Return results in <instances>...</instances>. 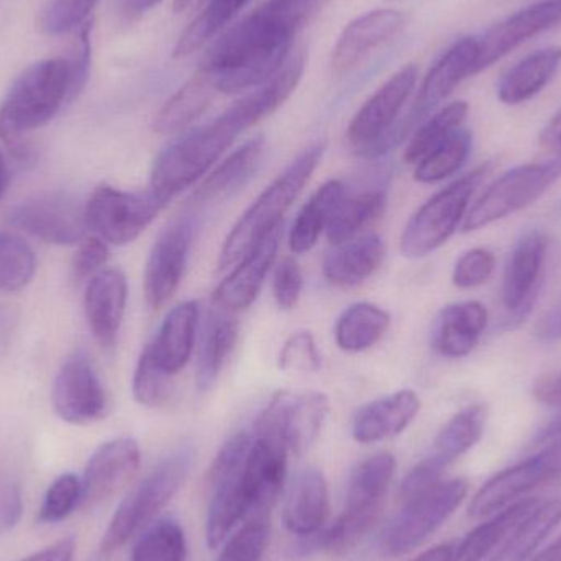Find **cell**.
Wrapping results in <instances>:
<instances>
[{
    "mask_svg": "<svg viewBox=\"0 0 561 561\" xmlns=\"http://www.w3.org/2000/svg\"><path fill=\"white\" fill-rule=\"evenodd\" d=\"M330 0H268L210 46L199 68L217 91L236 94L266 84L289 59L294 36L309 26Z\"/></svg>",
    "mask_w": 561,
    "mask_h": 561,
    "instance_id": "cell-1",
    "label": "cell"
},
{
    "mask_svg": "<svg viewBox=\"0 0 561 561\" xmlns=\"http://www.w3.org/2000/svg\"><path fill=\"white\" fill-rule=\"evenodd\" d=\"M302 62L289 61L259 91L245 95L220 117L164 148L150 174V193L161 206L210 173L237 138L270 117L293 95L302 79Z\"/></svg>",
    "mask_w": 561,
    "mask_h": 561,
    "instance_id": "cell-2",
    "label": "cell"
},
{
    "mask_svg": "<svg viewBox=\"0 0 561 561\" xmlns=\"http://www.w3.org/2000/svg\"><path fill=\"white\" fill-rule=\"evenodd\" d=\"M78 95L68 58L28 66L0 102V140L16 151L26 135L49 124Z\"/></svg>",
    "mask_w": 561,
    "mask_h": 561,
    "instance_id": "cell-3",
    "label": "cell"
},
{
    "mask_svg": "<svg viewBox=\"0 0 561 561\" xmlns=\"http://www.w3.org/2000/svg\"><path fill=\"white\" fill-rule=\"evenodd\" d=\"M394 473L396 458L391 454H376L362 461L350 478L342 516L307 537V543L300 546L302 553H342L353 549L381 514Z\"/></svg>",
    "mask_w": 561,
    "mask_h": 561,
    "instance_id": "cell-4",
    "label": "cell"
},
{
    "mask_svg": "<svg viewBox=\"0 0 561 561\" xmlns=\"http://www.w3.org/2000/svg\"><path fill=\"white\" fill-rule=\"evenodd\" d=\"M323 151H325L323 144L306 148L243 213L220 250V272L237 265L266 233L283 224L284 214L293 206L307 181L319 167Z\"/></svg>",
    "mask_w": 561,
    "mask_h": 561,
    "instance_id": "cell-5",
    "label": "cell"
},
{
    "mask_svg": "<svg viewBox=\"0 0 561 561\" xmlns=\"http://www.w3.org/2000/svg\"><path fill=\"white\" fill-rule=\"evenodd\" d=\"M191 457L186 451H178L173 457L158 465L130 494L122 501L115 511L104 537L101 549L112 553L130 542L137 534L147 529L154 517L168 506L174 494L181 490L190 471Z\"/></svg>",
    "mask_w": 561,
    "mask_h": 561,
    "instance_id": "cell-6",
    "label": "cell"
},
{
    "mask_svg": "<svg viewBox=\"0 0 561 561\" xmlns=\"http://www.w3.org/2000/svg\"><path fill=\"white\" fill-rule=\"evenodd\" d=\"M488 171L490 164H483L454 181L411 217L401 237V252L405 259H424L451 239L458 227L463 226L471 197Z\"/></svg>",
    "mask_w": 561,
    "mask_h": 561,
    "instance_id": "cell-7",
    "label": "cell"
},
{
    "mask_svg": "<svg viewBox=\"0 0 561 561\" xmlns=\"http://www.w3.org/2000/svg\"><path fill=\"white\" fill-rule=\"evenodd\" d=\"M253 435L239 432L220 448L210 470L209 513H207V543L217 549L240 523L250 516L243 471L253 444Z\"/></svg>",
    "mask_w": 561,
    "mask_h": 561,
    "instance_id": "cell-8",
    "label": "cell"
},
{
    "mask_svg": "<svg viewBox=\"0 0 561 561\" xmlns=\"http://www.w3.org/2000/svg\"><path fill=\"white\" fill-rule=\"evenodd\" d=\"M467 493V481L442 480L405 500L401 513L382 533V552L389 557H401L421 547L461 506Z\"/></svg>",
    "mask_w": 561,
    "mask_h": 561,
    "instance_id": "cell-9",
    "label": "cell"
},
{
    "mask_svg": "<svg viewBox=\"0 0 561 561\" xmlns=\"http://www.w3.org/2000/svg\"><path fill=\"white\" fill-rule=\"evenodd\" d=\"M561 178V157L543 163L520 164L497 178L468 209L463 232L484 229L537 203Z\"/></svg>",
    "mask_w": 561,
    "mask_h": 561,
    "instance_id": "cell-10",
    "label": "cell"
},
{
    "mask_svg": "<svg viewBox=\"0 0 561 561\" xmlns=\"http://www.w3.org/2000/svg\"><path fill=\"white\" fill-rule=\"evenodd\" d=\"M161 209L150 191L137 194L102 184L85 203V226L107 245H127L145 232Z\"/></svg>",
    "mask_w": 561,
    "mask_h": 561,
    "instance_id": "cell-11",
    "label": "cell"
},
{
    "mask_svg": "<svg viewBox=\"0 0 561 561\" xmlns=\"http://www.w3.org/2000/svg\"><path fill=\"white\" fill-rule=\"evenodd\" d=\"M534 457L507 468L488 481L470 504V517L483 519L523 501L537 488L561 478V435Z\"/></svg>",
    "mask_w": 561,
    "mask_h": 561,
    "instance_id": "cell-12",
    "label": "cell"
},
{
    "mask_svg": "<svg viewBox=\"0 0 561 561\" xmlns=\"http://www.w3.org/2000/svg\"><path fill=\"white\" fill-rule=\"evenodd\" d=\"M329 411V398L323 392L278 391L260 415L256 435L279 438L290 454L300 457L316 444Z\"/></svg>",
    "mask_w": 561,
    "mask_h": 561,
    "instance_id": "cell-13",
    "label": "cell"
},
{
    "mask_svg": "<svg viewBox=\"0 0 561 561\" xmlns=\"http://www.w3.org/2000/svg\"><path fill=\"white\" fill-rule=\"evenodd\" d=\"M478 59H480V42L473 36L458 39L442 55L425 76L408 118L399 127L394 125L392 128L391 137L396 145L404 140L412 128L425 121V117H428L465 79L477 75Z\"/></svg>",
    "mask_w": 561,
    "mask_h": 561,
    "instance_id": "cell-14",
    "label": "cell"
},
{
    "mask_svg": "<svg viewBox=\"0 0 561 561\" xmlns=\"http://www.w3.org/2000/svg\"><path fill=\"white\" fill-rule=\"evenodd\" d=\"M196 230L194 216L184 214L171 220L154 240L148 253L144 276L145 297L151 309H161L180 287L190 262Z\"/></svg>",
    "mask_w": 561,
    "mask_h": 561,
    "instance_id": "cell-15",
    "label": "cell"
},
{
    "mask_svg": "<svg viewBox=\"0 0 561 561\" xmlns=\"http://www.w3.org/2000/svg\"><path fill=\"white\" fill-rule=\"evenodd\" d=\"M51 401L56 415L68 424H94L107 415V392L84 352L72 353L62 363L53 382Z\"/></svg>",
    "mask_w": 561,
    "mask_h": 561,
    "instance_id": "cell-16",
    "label": "cell"
},
{
    "mask_svg": "<svg viewBox=\"0 0 561 561\" xmlns=\"http://www.w3.org/2000/svg\"><path fill=\"white\" fill-rule=\"evenodd\" d=\"M9 224L51 245H78L84 240L85 204L68 194H46L23 201L9 214Z\"/></svg>",
    "mask_w": 561,
    "mask_h": 561,
    "instance_id": "cell-17",
    "label": "cell"
},
{
    "mask_svg": "<svg viewBox=\"0 0 561 561\" xmlns=\"http://www.w3.org/2000/svg\"><path fill=\"white\" fill-rule=\"evenodd\" d=\"M417 66H404L381 85L350 122L346 138L363 154L394 128L399 112L404 107L417 82Z\"/></svg>",
    "mask_w": 561,
    "mask_h": 561,
    "instance_id": "cell-18",
    "label": "cell"
},
{
    "mask_svg": "<svg viewBox=\"0 0 561 561\" xmlns=\"http://www.w3.org/2000/svg\"><path fill=\"white\" fill-rule=\"evenodd\" d=\"M140 463V447L134 438H114L102 444L85 465L82 506H98L121 493L134 480Z\"/></svg>",
    "mask_w": 561,
    "mask_h": 561,
    "instance_id": "cell-19",
    "label": "cell"
},
{
    "mask_svg": "<svg viewBox=\"0 0 561 561\" xmlns=\"http://www.w3.org/2000/svg\"><path fill=\"white\" fill-rule=\"evenodd\" d=\"M287 454L289 450L279 438L255 434L243 471L249 520L266 519L275 507L286 481Z\"/></svg>",
    "mask_w": 561,
    "mask_h": 561,
    "instance_id": "cell-20",
    "label": "cell"
},
{
    "mask_svg": "<svg viewBox=\"0 0 561 561\" xmlns=\"http://www.w3.org/2000/svg\"><path fill=\"white\" fill-rule=\"evenodd\" d=\"M561 23V0H539L491 26L480 42L478 72Z\"/></svg>",
    "mask_w": 561,
    "mask_h": 561,
    "instance_id": "cell-21",
    "label": "cell"
},
{
    "mask_svg": "<svg viewBox=\"0 0 561 561\" xmlns=\"http://www.w3.org/2000/svg\"><path fill=\"white\" fill-rule=\"evenodd\" d=\"M408 19L399 10L379 9L365 13L345 26L333 46L332 72L348 75L373 51L394 39L404 30Z\"/></svg>",
    "mask_w": 561,
    "mask_h": 561,
    "instance_id": "cell-22",
    "label": "cell"
},
{
    "mask_svg": "<svg viewBox=\"0 0 561 561\" xmlns=\"http://www.w3.org/2000/svg\"><path fill=\"white\" fill-rule=\"evenodd\" d=\"M283 239V224L266 233L242 260L237 268L214 290V306L229 312H240L255 302L270 270L275 265Z\"/></svg>",
    "mask_w": 561,
    "mask_h": 561,
    "instance_id": "cell-23",
    "label": "cell"
},
{
    "mask_svg": "<svg viewBox=\"0 0 561 561\" xmlns=\"http://www.w3.org/2000/svg\"><path fill=\"white\" fill-rule=\"evenodd\" d=\"M199 330V302L184 300L167 313L160 329L141 353H145L157 368L173 378L190 363Z\"/></svg>",
    "mask_w": 561,
    "mask_h": 561,
    "instance_id": "cell-24",
    "label": "cell"
},
{
    "mask_svg": "<svg viewBox=\"0 0 561 561\" xmlns=\"http://www.w3.org/2000/svg\"><path fill=\"white\" fill-rule=\"evenodd\" d=\"M549 239L542 230L524 233L507 260L503 279V304L506 310L523 317L524 310L533 309L539 290L540 276L546 265Z\"/></svg>",
    "mask_w": 561,
    "mask_h": 561,
    "instance_id": "cell-25",
    "label": "cell"
},
{
    "mask_svg": "<svg viewBox=\"0 0 561 561\" xmlns=\"http://www.w3.org/2000/svg\"><path fill=\"white\" fill-rule=\"evenodd\" d=\"M128 299L127 276L122 270L107 268L88 280L84 313L95 342L104 348L117 343Z\"/></svg>",
    "mask_w": 561,
    "mask_h": 561,
    "instance_id": "cell-26",
    "label": "cell"
},
{
    "mask_svg": "<svg viewBox=\"0 0 561 561\" xmlns=\"http://www.w3.org/2000/svg\"><path fill=\"white\" fill-rule=\"evenodd\" d=\"M421 398L412 389H401L368 402L353 417L352 435L358 444H376L402 434L421 411Z\"/></svg>",
    "mask_w": 561,
    "mask_h": 561,
    "instance_id": "cell-27",
    "label": "cell"
},
{
    "mask_svg": "<svg viewBox=\"0 0 561 561\" xmlns=\"http://www.w3.org/2000/svg\"><path fill=\"white\" fill-rule=\"evenodd\" d=\"M329 513V484L325 477L319 468H306L297 474L284 503V527L293 536L307 539L325 527Z\"/></svg>",
    "mask_w": 561,
    "mask_h": 561,
    "instance_id": "cell-28",
    "label": "cell"
},
{
    "mask_svg": "<svg viewBox=\"0 0 561 561\" xmlns=\"http://www.w3.org/2000/svg\"><path fill=\"white\" fill-rule=\"evenodd\" d=\"M488 327L486 307L477 300L445 306L432 329V350L444 358L470 355Z\"/></svg>",
    "mask_w": 561,
    "mask_h": 561,
    "instance_id": "cell-29",
    "label": "cell"
},
{
    "mask_svg": "<svg viewBox=\"0 0 561 561\" xmlns=\"http://www.w3.org/2000/svg\"><path fill=\"white\" fill-rule=\"evenodd\" d=\"M239 339V320L236 313L213 306L201 323L199 348H197L196 385L203 392L216 386L230 353Z\"/></svg>",
    "mask_w": 561,
    "mask_h": 561,
    "instance_id": "cell-30",
    "label": "cell"
},
{
    "mask_svg": "<svg viewBox=\"0 0 561 561\" xmlns=\"http://www.w3.org/2000/svg\"><path fill=\"white\" fill-rule=\"evenodd\" d=\"M265 138H253L217 164L194 191L193 199L199 204L222 203L239 194L252 181L262 164Z\"/></svg>",
    "mask_w": 561,
    "mask_h": 561,
    "instance_id": "cell-31",
    "label": "cell"
},
{
    "mask_svg": "<svg viewBox=\"0 0 561 561\" xmlns=\"http://www.w3.org/2000/svg\"><path fill=\"white\" fill-rule=\"evenodd\" d=\"M386 256L378 233H366L348 242L333 245L323 260V276L333 286L355 287L375 275Z\"/></svg>",
    "mask_w": 561,
    "mask_h": 561,
    "instance_id": "cell-32",
    "label": "cell"
},
{
    "mask_svg": "<svg viewBox=\"0 0 561 561\" xmlns=\"http://www.w3.org/2000/svg\"><path fill=\"white\" fill-rule=\"evenodd\" d=\"M561 66V46H546L530 53L507 69L497 84V98L503 104L519 105L530 101L552 81Z\"/></svg>",
    "mask_w": 561,
    "mask_h": 561,
    "instance_id": "cell-33",
    "label": "cell"
},
{
    "mask_svg": "<svg viewBox=\"0 0 561 561\" xmlns=\"http://www.w3.org/2000/svg\"><path fill=\"white\" fill-rule=\"evenodd\" d=\"M213 76L199 68L187 79L158 112L153 130L160 135H174L186 130L209 107L217 94Z\"/></svg>",
    "mask_w": 561,
    "mask_h": 561,
    "instance_id": "cell-34",
    "label": "cell"
},
{
    "mask_svg": "<svg viewBox=\"0 0 561 561\" xmlns=\"http://www.w3.org/2000/svg\"><path fill=\"white\" fill-rule=\"evenodd\" d=\"M561 520V497L542 501L526 519L520 520L506 539L501 542L488 561H527L540 543L559 526Z\"/></svg>",
    "mask_w": 561,
    "mask_h": 561,
    "instance_id": "cell-35",
    "label": "cell"
},
{
    "mask_svg": "<svg viewBox=\"0 0 561 561\" xmlns=\"http://www.w3.org/2000/svg\"><path fill=\"white\" fill-rule=\"evenodd\" d=\"M343 197L345 187L335 180L327 181L316 191L309 203L297 214L290 229L289 249L294 255H304L317 245Z\"/></svg>",
    "mask_w": 561,
    "mask_h": 561,
    "instance_id": "cell-36",
    "label": "cell"
},
{
    "mask_svg": "<svg viewBox=\"0 0 561 561\" xmlns=\"http://www.w3.org/2000/svg\"><path fill=\"white\" fill-rule=\"evenodd\" d=\"M542 501L523 500L501 513L494 514L488 523L471 530L460 546L455 547L450 561H483L501 546L507 534L526 519Z\"/></svg>",
    "mask_w": 561,
    "mask_h": 561,
    "instance_id": "cell-37",
    "label": "cell"
},
{
    "mask_svg": "<svg viewBox=\"0 0 561 561\" xmlns=\"http://www.w3.org/2000/svg\"><path fill=\"white\" fill-rule=\"evenodd\" d=\"M391 317L371 302H356L336 320L335 342L346 353H362L375 346L388 332Z\"/></svg>",
    "mask_w": 561,
    "mask_h": 561,
    "instance_id": "cell-38",
    "label": "cell"
},
{
    "mask_svg": "<svg viewBox=\"0 0 561 561\" xmlns=\"http://www.w3.org/2000/svg\"><path fill=\"white\" fill-rule=\"evenodd\" d=\"M486 425V408L481 404L470 405L455 414L435 438L434 450L428 455L440 470L463 457L483 437Z\"/></svg>",
    "mask_w": 561,
    "mask_h": 561,
    "instance_id": "cell-39",
    "label": "cell"
},
{
    "mask_svg": "<svg viewBox=\"0 0 561 561\" xmlns=\"http://www.w3.org/2000/svg\"><path fill=\"white\" fill-rule=\"evenodd\" d=\"M388 197L382 191H368L343 197L327 227V239L332 245L356 239L385 213Z\"/></svg>",
    "mask_w": 561,
    "mask_h": 561,
    "instance_id": "cell-40",
    "label": "cell"
},
{
    "mask_svg": "<svg viewBox=\"0 0 561 561\" xmlns=\"http://www.w3.org/2000/svg\"><path fill=\"white\" fill-rule=\"evenodd\" d=\"M249 2L250 0H209L206 9L184 30L180 42L174 46V58H187L199 51L204 45L213 42L214 36L224 32Z\"/></svg>",
    "mask_w": 561,
    "mask_h": 561,
    "instance_id": "cell-41",
    "label": "cell"
},
{
    "mask_svg": "<svg viewBox=\"0 0 561 561\" xmlns=\"http://www.w3.org/2000/svg\"><path fill=\"white\" fill-rule=\"evenodd\" d=\"M467 115V102L457 101L427 118L412 135L411 141L405 148V163L414 164V167L421 163L431 151H434L438 145L444 144L451 134L461 128Z\"/></svg>",
    "mask_w": 561,
    "mask_h": 561,
    "instance_id": "cell-42",
    "label": "cell"
},
{
    "mask_svg": "<svg viewBox=\"0 0 561 561\" xmlns=\"http://www.w3.org/2000/svg\"><path fill=\"white\" fill-rule=\"evenodd\" d=\"M471 144L473 138L470 131L458 128L421 163L415 164L414 180L422 184H435L454 176L467 163Z\"/></svg>",
    "mask_w": 561,
    "mask_h": 561,
    "instance_id": "cell-43",
    "label": "cell"
},
{
    "mask_svg": "<svg viewBox=\"0 0 561 561\" xmlns=\"http://www.w3.org/2000/svg\"><path fill=\"white\" fill-rule=\"evenodd\" d=\"M131 561H187L183 527L173 519L158 520L135 543Z\"/></svg>",
    "mask_w": 561,
    "mask_h": 561,
    "instance_id": "cell-44",
    "label": "cell"
},
{
    "mask_svg": "<svg viewBox=\"0 0 561 561\" xmlns=\"http://www.w3.org/2000/svg\"><path fill=\"white\" fill-rule=\"evenodd\" d=\"M35 273L32 247L15 233L0 232V290L19 293L32 283Z\"/></svg>",
    "mask_w": 561,
    "mask_h": 561,
    "instance_id": "cell-45",
    "label": "cell"
},
{
    "mask_svg": "<svg viewBox=\"0 0 561 561\" xmlns=\"http://www.w3.org/2000/svg\"><path fill=\"white\" fill-rule=\"evenodd\" d=\"M99 0H46L38 26L49 36L62 35L88 22Z\"/></svg>",
    "mask_w": 561,
    "mask_h": 561,
    "instance_id": "cell-46",
    "label": "cell"
},
{
    "mask_svg": "<svg viewBox=\"0 0 561 561\" xmlns=\"http://www.w3.org/2000/svg\"><path fill=\"white\" fill-rule=\"evenodd\" d=\"M82 501V484L76 474L65 473L53 481L39 507L38 523L58 524L75 513Z\"/></svg>",
    "mask_w": 561,
    "mask_h": 561,
    "instance_id": "cell-47",
    "label": "cell"
},
{
    "mask_svg": "<svg viewBox=\"0 0 561 561\" xmlns=\"http://www.w3.org/2000/svg\"><path fill=\"white\" fill-rule=\"evenodd\" d=\"M134 398L138 404L145 408H161L170 399L171 376L161 371L153 365L145 353L138 358L137 368H135Z\"/></svg>",
    "mask_w": 561,
    "mask_h": 561,
    "instance_id": "cell-48",
    "label": "cell"
},
{
    "mask_svg": "<svg viewBox=\"0 0 561 561\" xmlns=\"http://www.w3.org/2000/svg\"><path fill=\"white\" fill-rule=\"evenodd\" d=\"M270 542L266 519L249 520L224 547L217 561H262Z\"/></svg>",
    "mask_w": 561,
    "mask_h": 561,
    "instance_id": "cell-49",
    "label": "cell"
},
{
    "mask_svg": "<svg viewBox=\"0 0 561 561\" xmlns=\"http://www.w3.org/2000/svg\"><path fill=\"white\" fill-rule=\"evenodd\" d=\"M278 366L280 371H319L322 368V356L312 333L297 332L290 335L280 348Z\"/></svg>",
    "mask_w": 561,
    "mask_h": 561,
    "instance_id": "cell-50",
    "label": "cell"
},
{
    "mask_svg": "<svg viewBox=\"0 0 561 561\" xmlns=\"http://www.w3.org/2000/svg\"><path fill=\"white\" fill-rule=\"evenodd\" d=\"M496 268V256L486 249H473L465 253L454 268V284L460 289H473L488 283Z\"/></svg>",
    "mask_w": 561,
    "mask_h": 561,
    "instance_id": "cell-51",
    "label": "cell"
},
{
    "mask_svg": "<svg viewBox=\"0 0 561 561\" xmlns=\"http://www.w3.org/2000/svg\"><path fill=\"white\" fill-rule=\"evenodd\" d=\"M302 287V272H300L296 260L284 259L276 266L275 278H273V294H275L279 309L293 310L299 302Z\"/></svg>",
    "mask_w": 561,
    "mask_h": 561,
    "instance_id": "cell-52",
    "label": "cell"
},
{
    "mask_svg": "<svg viewBox=\"0 0 561 561\" xmlns=\"http://www.w3.org/2000/svg\"><path fill=\"white\" fill-rule=\"evenodd\" d=\"M108 245L98 237H89L79 243L78 252L72 260V278L75 280L91 279L104 270L108 262Z\"/></svg>",
    "mask_w": 561,
    "mask_h": 561,
    "instance_id": "cell-53",
    "label": "cell"
},
{
    "mask_svg": "<svg viewBox=\"0 0 561 561\" xmlns=\"http://www.w3.org/2000/svg\"><path fill=\"white\" fill-rule=\"evenodd\" d=\"M23 501L19 484L9 483L0 490V533H9L22 517Z\"/></svg>",
    "mask_w": 561,
    "mask_h": 561,
    "instance_id": "cell-54",
    "label": "cell"
},
{
    "mask_svg": "<svg viewBox=\"0 0 561 561\" xmlns=\"http://www.w3.org/2000/svg\"><path fill=\"white\" fill-rule=\"evenodd\" d=\"M537 401L561 412V371L540 379L534 389Z\"/></svg>",
    "mask_w": 561,
    "mask_h": 561,
    "instance_id": "cell-55",
    "label": "cell"
},
{
    "mask_svg": "<svg viewBox=\"0 0 561 561\" xmlns=\"http://www.w3.org/2000/svg\"><path fill=\"white\" fill-rule=\"evenodd\" d=\"M76 540L72 537L53 543L48 549L39 550L33 556L26 557L23 561H71L75 556Z\"/></svg>",
    "mask_w": 561,
    "mask_h": 561,
    "instance_id": "cell-56",
    "label": "cell"
},
{
    "mask_svg": "<svg viewBox=\"0 0 561 561\" xmlns=\"http://www.w3.org/2000/svg\"><path fill=\"white\" fill-rule=\"evenodd\" d=\"M540 147L550 151L553 157H561V111L540 134Z\"/></svg>",
    "mask_w": 561,
    "mask_h": 561,
    "instance_id": "cell-57",
    "label": "cell"
},
{
    "mask_svg": "<svg viewBox=\"0 0 561 561\" xmlns=\"http://www.w3.org/2000/svg\"><path fill=\"white\" fill-rule=\"evenodd\" d=\"M160 2L161 0H121V13L125 20L134 22L150 12Z\"/></svg>",
    "mask_w": 561,
    "mask_h": 561,
    "instance_id": "cell-58",
    "label": "cell"
},
{
    "mask_svg": "<svg viewBox=\"0 0 561 561\" xmlns=\"http://www.w3.org/2000/svg\"><path fill=\"white\" fill-rule=\"evenodd\" d=\"M455 546H451V543H444V546L427 550V552L422 553V556L412 561H450Z\"/></svg>",
    "mask_w": 561,
    "mask_h": 561,
    "instance_id": "cell-59",
    "label": "cell"
},
{
    "mask_svg": "<svg viewBox=\"0 0 561 561\" xmlns=\"http://www.w3.org/2000/svg\"><path fill=\"white\" fill-rule=\"evenodd\" d=\"M530 561H561V537Z\"/></svg>",
    "mask_w": 561,
    "mask_h": 561,
    "instance_id": "cell-60",
    "label": "cell"
},
{
    "mask_svg": "<svg viewBox=\"0 0 561 561\" xmlns=\"http://www.w3.org/2000/svg\"><path fill=\"white\" fill-rule=\"evenodd\" d=\"M10 183V171L9 163H7L5 157H3L2 150H0V199L5 194L7 187Z\"/></svg>",
    "mask_w": 561,
    "mask_h": 561,
    "instance_id": "cell-61",
    "label": "cell"
},
{
    "mask_svg": "<svg viewBox=\"0 0 561 561\" xmlns=\"http://www.w3.org/2000/svg\"><path fill=\"white\" fill-rule=\"evenodd\" d=\"M196 0H173V10L176 13L186 12Z\"/></svg>",
    "mask_w": 561,
    "mask_h": 561,
    "instance_id": "cell-62",
    "label": "cell"
},
{
    "mask_svg": "<svg viewBox=\"0 0 561 561\" xmlns=\"http://www.w3.org/2000/svg\"><path fill=\"white\" fill-rule=\"evenodd\" d=\"M560 322H561V313H560Z\"/></svg>",
    "mask_w": 561,
    "mask_h": 561,
    "instance_id": "cell-63",
    "label": "cell"
}]
</instances>
